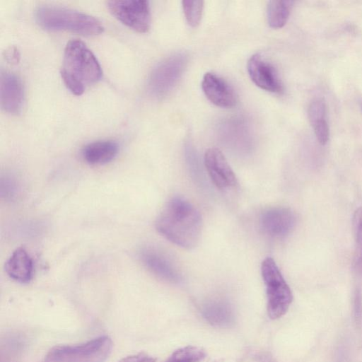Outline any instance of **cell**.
I'll use <instances>...</instances> for the list:
<instances>
[{"label":"cell","mask_w":362,"mask_h":362,"mask_svg":"<svg viewBox=\"0 0 362 362\" xmlns=\"http://www.w3.org/2000/svg\"><path fill=\"white\" fill-rule=\"evenodd\" d=\"M158 232L170 242L186 249L194 247L202 230V218L198 209L180 197L165 204L156 221Z\"/></svg>","instance_id":"cell-1"},{"label":"cell","mask_w":362,"mask_h":362,"mask_svg":"<svg viewBox=\"0 0 362 362\" xmlns=\"http://www.w3.org/2000/svg\"><path fill=\"white\" fill-rule=\"evenodd\" d=\"M100 64L93 52L81 40L73 39L65 47L61 76L66 86L76 95L102 76Z\"/></svg>","instance_id":"cell-2"},{"label":"cell","mask_w":362,"mask_h":362,"mask_svg":"<svg viewBox=\"0 0 362 362\" xmlns=\"http://www.w3.org/2000/svg\"><path fill=\"white\" fill-rule=\"evenodd\" d=\"M38 25L49 30H69L83 35L103 33L104 27L95 17L75 9L43 5L35 11Z\"/></svg>","instance_id":"cell-3"},{"label":"cell","mask_w":362,"mask_h":362,"mask_svg":"<svg viewBox=\"0 0 362 362\" xmlns=\"http://www.w3.org/2000/svg\"><path fill=\"white\" fill-rule=\"evenodd\" d=\"M112 349V339L104 335L81 344L54 346L47 352L44 362H104Z\"/></svg>","instance_id":"cell-4"},{"label":"cell","mask_w":362,"mask_h":362,"mask_svg":"<svg viewBox=\"0 0 362 362\" xmlns=\"http://www.w3.org/2000/svg\"><path fill=\"white\" fill-rule=\"evenodd\" d=\"M261 274L266 288L268 315L272 320L278 319L287 312L292 302L291 290L273 258L262 261Z\"/></svg>","instance_id":"cell-5"},{"label":"cell","mask_w":362,"mask_h":362,"mask_svg":"<svg viewBox=\"0 0 362 362\" xmlns=\"http://www.w3.org/2000/svg\"><path fill=\"white\" fill-rule=\"evenodd\" d=\"M187 63V55L176 53L159 62L152 70L148 81L150 93L156 97L166 95L177 83Z\"/></svg>","instance_id":"cell-6"},{"label":"cell","mask_w":362,"mask_h":362,"mask_svg":"<svg viewBox=\"0 0 362 362\" xmlns=\"http://www.w3.org/2000/svg\"><path fill=\"white\" fill-rule=\"evenodd\" d=\"M110 12L123 24L139 32L146 33L151 26V11L148 1H109Z\"/></svg>","instance_id":"cell-7"},{"label":"cell","mask_w":362,"mask_h":362,"mask_svg":"<svg viewBox=\"0 0 362 362\" xmlns=\"http://www.w3.org/2000/svg\"><path fill=\"white\" fill-rule=\"evenodd\" d=\"M297 223L296 213L289 208L275 206L265 209L259 218L262 233L274 239H281L288 235Z\"/></svg>","instance_id":"cell-8"},{"label":"cell","mask_w":362,"mask_h":362,"mask_svg":"<svg viewBox=\"0 0 362 362\" xmlns=\"http://www.w3.org/2000/svg\"><path fill=\"white\" fill-rule=\"evenodd\" d=\"M247 69L252 82L260 88L274 93L283 91V83L276 69L260 54L250 57Z\"/></svg>","instance_id":"cell-9"},{"label":"cell","mask_w":362,"mask_h":362,"mask_svg":"<svg viewBox=\"0 0 362 362\" xmlns=\"http://www.w3.org/2000/svg\"><path fill=\"white\" fill-rule=\"evenodd\" d=\"M204 162L207 173L216 187L227 190L236 186L235 175L218 148L207 149L204 154Z\"/></svg>","instance_id":"cell-10"},{"label":"cell","mask_w":362,"mask_h":362,"mask_svg":"<svg viewBox=\"0 0 362 362\" xmlns=\"http://www.w3.org/2000/svg\"><path fill=\"white\" fill-rule=\"evenodd\" d=\"M144 265L155 276L170 283H179L182 275L173 261L163 252L153 247H146L139 255Z\"/></svg>","instance_id":"cell-11"},{"label":"cell","mask_w":362,"mask_h":362,"mask_svg":"<svg viewBox=\"0 0 362 362\" xmlns=\"http://www.w3.org/2000/svg\"><path fill=\"white\" fill-rule=\"evenodd\" d=\"M24 101V89L21 80L9 71H1L0 76V103L1 108L10 114L21 112Z\"/></svg>","instance_id":"cell-12"},{"label":"cell","mask_w":362,"mask_h":362,"mask_svg":"<svg viewBox=\"0 0 362 362\" xmlns=\"http://www.w3.org/2000/svg\"><path fill=\"white\" fill-rule=\"evenodd\" d=\"M202 88L209 100L218 107L230 108L237 103L233 88L214 73L207 72L204 75Z\"/></svg>","instance_id":"cell-13"},{"label":"cell","mask_w":362,"mask_h":362,"mask_svg":"<svg viewBox=\"0 0 362 362\" xmlns=\"http://www.w3.org/2000/svg\"><path fill=\"white\" fill-rule=\"evenodd\" d=\"M33 262L28 252L22 247L13 252L5 263V271L12 279L27 284L33 276Z\"/></svg>","instance_id":"cell-14"},{"label":"cell","mask_w":362,"mask_h":362,"mask_svg":"<svg viewBox=\"0 0 362 362\" xmlns=\"http://www.w3.org/2000/svg\"><path fill=\"white\" fill-rule=\"evenodd\" d=\"M118 151L119 146L114 141H95L83 147L82 157L90 165H103L112 160Z\"/></svg>","instance_id":"cell-15"},{"label":"cell","mask_w":362,"mask_h":362,"mask_svg":"<svg viewBox=\"0 0 362 362\" xmlns=\"http://www.w3.org/2000/svg\"><path fill=\"white\" fill-rule=\"evenodd\" d=\"M202 313L209 323L216 327H228L234 321L232 306L223 299L207 301L202 305Z\"/></svg>","instance_id":"cell-16"},{"label":"cell","mask_w":362,"mask_h":362,"mask_svg":"<svg viewBox=\"0 0 362 362\" xmlns=\"http://www.w3.org/2000/svg\"><path fill=\"white\" fill-rule=\"evenodd\" d=\"M308 116L318 142L325 145L329 138L325 103L320 98L313 100L308 107Z\"/></svg>","instance_id":"cell-17"},{"label":"cell","mask_w":362,"mask_h":362,"mask_svg":"<svg viewBox=\"0 0 362 362\" xmlns=\"http://www.w3.org/2000/svg\"><path fill=\"white\" fill-rule=\"evenodd\" d=\"M293 1L273 0L269 1L267 17L269 25L272 28H281L286 23Z\"/></svg>","instance_id":"cell-18"},{"label":"cell","mask_w":362,"mask_h":362,"mask_svg":"<svg viewBox=\"0 0 362 362\" xmlns=\"http://www.w3.org/2000/svg\"><path fill=\"white\" fill-rule=\"evenodd\" d=\"M352 229L355 241L354 268L362 277V206L358 208L354 213Z\"/></svg>","instance_id":"cell-19"},{"label":"cell","mask_w":362,"mask_h":362,"mask_svg":"<svg viewBox=\"0 0 362 362\" xmlns=\"http://www.w3.org/2000/svg\"><path fill=\"white\" fill-rule=\"evenodd\" d=\"M206 357V352L201 347L187 346L175 351L165 362H201Z\"/></svg>","instance_id":"cell-20"},{"label":"cell","mask_w":362,"mask_h":362,"mask_svg":"<svg viewBox=\"0 0 362 362\" xmlns=\"http://www.w3.org/2000/svg\"><path fill=\"white\" fill-rule=\"evenodd\" d=\"M21 192V185L17 177L11 173L2 175L0 180V194L6 202L15 201Z\"/></svg>","instance_id":"cell-21"},{"label":"cell","mask_w":362,"mask_h":362,"mask_svg":"<svg viewBox=\"0 0 362 362\" xmlns=\"http://www.w3.org/2000/svg\"><path fill=\"white\" fill-rule=\"evenodd\" d=\"M183 12L187 23L192 26H197L202 19L204 1H182Z\"/></svg>","instance_id":"cell-22"},{"label":"cell","mask_w":362,"mask_h":362,"mask_svg":"<svg viewBox=\"0 0 362 362\" xmlns=\"http://www.w3.org/2000/svg\"><path fill=\"white\" fill-rule=\"evenodd\" d=\"M187 163L191 171V173L197 181L202 182V175L200 171L198 160L194 153V149L189 146L186 149Z\"/></svg>","instance_id":"cell-23"},{"label":"cell","mask_w":362,"mask_h":362,"mask_svg":"<svg viewBox=\"0 0 362 362\" xmlns=\"http://www.w3.org/2000/svg\"><path fill=\"white\" fill-rule=\"evenodd\" d=\"M156 358L145 353L126 356L118 362H156Z\"/></svg>","instance_id":"cell-24"},{"label":"cell","mask_w":362,"mask_h":362,"mask_svg":"<svg viewBox=\"0 0 362 362\" xmlns=\"http://www.w3.org/2000/svg\"><path fill=\"white\" fill-rule=\"evenodd\" d=\"M6 57L11 63H17L19 59V54L16 48H10L6 51Z\"/></svg>","instance_id":"cell-25"}]
</instances>
